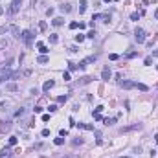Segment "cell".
Here are the masks:
<instances>
[{
  "instance_id": "cell-1",
  "label": "cell",
  "mask_w": 158,
  "mask_h": 158,
  "mask_svg": "<svg viewBox=\"0 0 158 158\" xmlns=\"http://www.w3.org/2000/svg\"><path fill=\"white\" fill-rule=\"evenodd\" d=\"M18 76H20V72H11V70H4L2 74H0V83L6 81V79H17Z\"/></svg>"
},
{
  "instance_id": "cell-2",
  "label": "cell",
  "mask_w": 158,
  "mask_h": 158,
  "mask_svg": "<svg viewBox=\"0 0 158 158\" xmlns=\"http://www.w3.org/2000/svg\"><path fill=\"white\" fill-rule=\"evenodd\" d=\"M20 39L24 40V44L26 46H31L33 44V33H31L30 30H26V31H22V35H20Z\"/></svg>"
},
{
  "instance_id": "cell-3",
  "label": "cell",
  "mask_w": 158,
  "mask_h": 158,
  "mask_svg": "<svg viewBox=\"0 0 158 158\" xmlns=\"http://www.w3.org/2000/svg\"><path fill=\"white\" fill-rule=\"evenodd\" d=\"M134 39H136L138 44H143V42H145V31H143L142 28H136V31H134Z\"/></svg>"
},
{
  "instance_id": "cell-4",
  "label": "cell",
  "mask_w": 158,
  "mask_h": 158,
  "mask_svg": "<svg viewBox=\"0 0 158 158\" xmlns=\"http://www.w3.org/2000/svg\"><path fill=\"white\" fill-rule=\"evenodd\" d=\"M20 4H22V0H13L11 6H9V15H15V13H18V9H20Z\"/></svg>"
},
{
  "instance_id": "cell-5",
  "label": "cell",
  "mask_w": 158,
  "mask_h": 158,
  "mask_svg": "<svg viewBox=\"0 0 158 158\" xmlns=\"http://www.w3.org/2000/svg\"><path fill=\"white\" fill-rule=\"evenodd\" d=\"M92 63H96V55H90V57L83 59V61L79 63V68H86L88 64H92Z\"/></svg>"
},
{
  "instance_id": "cell-6",
  "label": "cell",
  "mask_w": 158,
  "mask_h": 158,
  "mask_svg": "<svg viewBox=\"0 0 158 158\" xmlns=\"http://www.w3.org/2000/svg\"><path fill=\"white\" fill-rule=\"evenodd\" d=\"M142 129V125L140 123H134V125H127V127H123L121 129V132H131V131H140Z\"/></svg>"
},
{
  "instance_id": "cell-7",
  "label": "cell",
  "mask_w": 158,
  "mask_h": 158,
  "mask_svg": "<svg viewBox=\"0 0 158 158\" xmlns=\"http://www.w3.org/2000/svg\"><path fill=\"white\" fill-rule=\"evenodd\" d=\"M9 129H11V121H0V134H4Z\"/></svg>"
},
{
  "instance_id": "cell-8",
  "label": "cell",
  "mask_w": 158,
  "mask_h": 158,
  "mask_svg": "<svg viewBox=\"0 0 158 158\" xmlns=\"http://www.w3.org/2000/svg\"><path fill=\"white\" fill-rule=\"evenodd\" d=\"M92 20H105V22H109L110 20V15L109 13H101V15H94V18Z\"/></svg>"
},
{
  "instance_id": "cell-9",
  "label": "cell",
  "mask_w": 158,
  "mask_h": 158,
  "mask_svg": "<svg viewBox=\"0 0 158 158\" xmlns=\"http://www.w3.org/2000/svg\"><path fill=\"white\" fill-rule=\"evenodd\" d=\"M11 156H13V153H11L9 147H4V149L0 151V158H11Z\"/></svg>"
},
{
  "instance_id": "cell-10",
  "label": "cell",
  "mask_w": 158,
  "mask_h": 158,
  "mask_svg": "<svg viewBox=\"0 0 158 158\" xmlns=\"http://www.w3.org/2000/svg\"><path fill=\"white\" fill-rule=\"evenodd\" d=\"M119 86L125 88V90H129V88H134V86H136V83H134V81H121V83H119Z\"/></svg>"
},
{
  "instance_id": "cell-11",
  "label": "cell",
  "mask_w": 158,
  "mask_h": 158,
  "mask_svg": "<svg viewBox=\"0 0 158 158\" xmlns=\"http://www.w3.org/2000/svg\"><path fill=\"white\" fill-rule=\"evenodd\" d=\"M92 79H94L92 76H83L77 83H79V86H81V85H88V83H92Z\"/></svg>"
},
{
  "instance_id": "cell-12",
  "label": "cell",
  "mask_w": 158,
  "mask_h": 158,
  "mask_svg": "<svg viewBox=\"0 0 158 158\" xmlns=\"http://www.w3.org/2000/svg\"><path fill=\"white\" fill-rule=\"evenodd\" d=\"M101 79H105V81H109V79H110V68L109 66L103 68V72H101Z\"/></svg>"
},
{
  "instance_id": "cell-13",
  "label": "cell",
  "mask_w": 158,
  "mask_h": 158,
  "mask_svg": "<svg viewBox=\"0 0 158 158\" xmlns=\"http://www.w3.org/2000/svg\"><path fill=\"white\" fill-rule=\"evenodd\" d=\"M9 31H11V33L17 37V39H20V35H22V33H20V30H18L17 26H9Z\"/></svg>"
},
{
  "instance_id": "cell-14",
  "label": "cell",
  "mask_w": 158,
  "mask_h": 158,
  "mask_svg": "<svg viewBox=\"0 0 158 158\" xmlns=\"http://www.w3.org/2000/svg\"><path fill=\"white\" fill-rule=\"evenodd\" d=\"M37 48H39V52L42 53V55L50 52V50H48V46H46V44H42V42H37Z\"/></svg>"
},
{
  "instance_id": "cell-15",
  "label": "cell",
  "mask_w": 158,
  "mask_h": 158,
  "mask_svg": "<svg viewBox=\"0 0 158 158\" xmlns=\"http://www.w3.org/2000/svg\"><path fill=\"white\" fill-rule=\"evenodd\" d=\"M53 85H55V83L52 81V79H50V81H46L44 85H42V90H44V92H48L50 88H53Z\"/></svg>"
},
{
  "instance_id": "cell-16",
  "label": "cell",
  "mask_w": 158,
  "mask_h": 158,
  "mask_svg": "<svg viewBox=\"0 0 158 158\" xmlns=\"http://www.w3.org/2000/svg\"><path fill=\"white\" fill-rule=\"evenodd\" d=\"M79 129H85V131H94V125H88V123H77Z\"/></svg>"
},
{
  "instance_id": "cell-17",
  "label": "cell",
  "mask_w": 158,
  "mask_h": 158,
  "mask_svg": "<svg viewBox=\"0 0 158 158\" xmlns=\"http://www.w3.org/2000/svg\"><path fill=\"white\" fill-rule=\"evenodd\" d=\"M63 22H64L63 17H55L53 20H52V24H53V26H63Z\"/></svg>"
},
{
  "instance_id": "cell-18",
  "label": "cell",
  "mask_w": 158,
  "mask_h": 158,
  "mask_svg": "<svg viewBox=\"0 0 158 158\" xmlns=\"http://www.w3.org/2000/svg\"><path fill=\"white\" fill-rule=\"evenodd\" d=\"M86 11V0H81L79 2V13H85Z\"/></svg>"
},
{
  "instance_id": "cell-19",
  "label": "cell",
  "mask_w": 158,
  "mask_h": 158,
  "mask_svg": "<svg viewBox=\"0 0 158 158\" xmlns=\"http://www.w3.org/2000/svg\"><path fill=\"white\" fill-rule=\"evenodd\" d=\"M7 46H9V42H7L6 39H2V40H0V52H2V50H6Z\"/></svg>"
},
{
  "instance_id": "cell-20",
  "label": "cell",
  "mask_w": 158,
  "mask_h": 158,
  "mask_svg": "<svg viewBox=\"0 0 158 158\" xmlns=\"http://www.w3.org/2000/svg\"><path fill=\"white\" fill-rule=\"evenodd\" d=\"M103 121H105V125H114L116 123V118H105Z\"/></svg>"
},
{
  "instance_id": "cell-21",
  "label": "cell",
  "mask_w": 158,
  "mask_h": 158,
  "mask_svg": "<svg viewBox=\"0 0 158 158\" xmlns=\"http://www.w3.org/2000/svg\"><path fill=\"white\" fill-rule=\"evenodd\" d=\"M48 61H50V59L46 57V55H40V57L37 59V63H40V64H44V63H48Z\"/></svg>"
},
{
  "instance_id": "cell-22",
  "label": "cell",
  "mask_w": 158,
  "mask_h": 158,
  "mask_svg": "<svg viewBox=\"0 0 158 158\" xmlns=\"http://www.w3.org/2000/svg\"><path fill=\"white\" fill-rule=\"evenodd\" d=\"M136 88H138V90H143V92H147V90H149V88L143 85V83H136Z\"/></svg>"
},
{
  "instance_id": "cell-23",
  "label": "cell",
  "mask_w": 158,
  "mask_h": 158,
  "mask_svg": "<svg viewBox=\"0 0 158 158\" xmlns=\"http://www.w3.org/2000/svg\"><path fill=\"white\" fill-rule=\"evenodd\" d=\"M53 143H55V145H63V143H64V138H63V136L55 138V140H53Z\"/></svg>"
},
{
  "instance_id": "cell-24",
  "label": "cell",
  "mask_w": 158,
  "mask_h": 158,
  "mask_svg": "<svg viewBox=\"0 0 158 158\" xmlns=\"http://www.w3.org/2000/svg\"><path fill=\"white\" fill-rule=\"evenodd\" d=\"M17 142H18V138H17V136H11V138H9V145H11V147H13V145H17Z\"/></svg>"
},
{
  "instance_id": "cell-25",
  "label": "cell",
  "mask_w": 158,
  "mask_h": 158,
  "mask_svg": "<svg viewBox=\"0 0 158 158\" xmlns=\"http://www.w3.org/2000/svg\"><path fill=\"white\" fill-rule=\"evenodd\" d=\"M6 88H7V90H11V92H15V90H17V85H15V83H9Z\"/></svg>"
},
{
  "instance_id": "cell-26",
  "label": "cell",
  "mask_w": 158,
  "mask_h": 158,
  "mask_svg": "<svg viewBox=\"0 0 158 158\" xmlns=\"http://www.w3.org/2000/svg\"><path fill=\"white\" fill-rule=\"evenodd\" d=\"M81 143H83V140H81V138H76V140L72 142V145H74V147H77V145H81Z\"/></svg>"
},
{
  "instance_id": "cell-27",
  "label": "cell",
  "mask_w": 158,
  "mask_h": 158,
  "mask_svg": "<svg viewBox=\"0 0 158 158\" xmlns=\"http://www.w3.org/2000/svg\"><path fill=\"white\" fill-rule=\"evenodd\" d=\"M61 9H63V11H66V13H68V11H70L72 7H70V4H63V6H61Z\"/></svg>"
},
{
  "instance_id": "cell-28",
  "label": "cell",
  "mask_w": 158,
  "mask_h": 158,
  "mask_svg": "<svg viewBox=\"0 0 158 158\" xmlns=\"http://www.w3.org/2000/svg\"><path fill=\"white\" fill-rule=\"evenodd\" d=\"M76 40H77V42H83V40H85V35H83V33L76 35Z\"/></svg>"
},
{
  "instance_id": "cell-29",
  "label": "cell",
  "mask_w": 158,
  "mask_h": 158,
  "mask_svg": "<svg viewBox=\"0 0 158 158\" xmlns=\"http://www.w3.org/2000/svg\"><path fill=\"white\" fill-rule=\"evenodd\" d=\"M39 28H40V31H46V28H48V26H46V22L42 20V22H39Z\"/></svg>"
},
{
  "instance_id": "cell-30",
  "label": "cell",
  "mask_w": 158,
  "mask_h": 158,
  "mask_svg": "<svg viewBox=\"0 0 158 158\" xmlns=\"http://www.w3.org/2000/svg\"><path fill=\"white\" fill-rule=\"evenodd\" d=\"M66 99H68L66 96H59V97H57V101H59V103H66Z\"/></svg>"
},
{
  "instance_id": "cell-31",
  "label": "cell",
  "mask_w": 158,
  "mask_h": 158,
  "mask_svg": "<svg viewBox=\"0 0 158 158\" xmlns=\"http://www.w3.org/2000/svg\"><path fill=\"white\" fill-rule=\"evenodd\" d=\"M63 79H64V81H70V79H72V77H70V72H64V74H63Z\"/></svg>"
},
{
  "instance_id": "cell-32",
  "label": "cell",
  "mask_w": 158,
  "mask_h": 158,
  "mask_svg": "<svg viewBox=\"0 0 158 158\" xmlns=\"http://www.w3.org/2000/svg\"><path fill=\"white\" fill-rule=\"evenodd\" d=\"M57 35H50V42H52V44H55V42H57Z\"/></svg>"
},
{
  "instance_id": "cell-33",
  "label": "cell",
  "mask_w": 158,
  "mask_h": 158,
  "mask_svg": "<svg viewBox=\"0 0 158 158\" xmlns=\"http://www.w3.org/2000/svg\"><path fill=\"white\" fill-rule=\"evenodd\" d=\"M24 112H26V110L20 109V110H17V112H15V116H17V118H20V116H24Z\"/></svg>"
},
{
  "instance_id": "cell-34",
  "label": "cell",
  "mask_w": 158,
  "mask_h": 158,
  "mask_svg": "<svg viewBox=\"0 0 158 158\" xmlns=\"http://www.w3.org/2000/svg\"><path fill=\"white\" fill-rule=\"evenodd\" d=\"M109 57H110V61H116V59H118V57H119V55H118V53H110V55H109Z\"/></svg>"
},
{
  "instance_id": "cell-35",
  "label": "cell",
  "mask_w": 158,
  "mask_h": 158,
  "mask_svg": "<svg viewBox=\"0 0 158 158\" xmlns=\"http://www.w3.org/2000/svg\"><path fill=\"white\" fill-rule=\"evenodd\" d=\"M48 110H50V112H55V110H57V105H50Z\"/></svg>"
},
{
  "instance_id": "cell-36",
  "label": "cell",
  "mask_w": 158,
  "mask_h": 158,
  "mask_svg": "<svg viewBox=\"0 0 158 158\" xmlns=\"http://www.w3.org/2000/svg\"><path fill=\"white\" fill-rule=\"evenodd\" d=\"M131 18H132V20H138V18H140V13H132Z\"/></svg>"
},
{
  "instance_id": "cell-37",
  "label": "cell",
  "mask_w": 158,
  "mask_h": 158,
  "mask_svg": "<svg viewBox=\"0 0 158 158\" xmlns=\"http://www.w3.org/2000/svg\"><path fill=\"white\" fill-rule=\"evenodd\" d=\"M86 37H90V39H94V37H96V31H94V30H92V31H88V33H86Z\"/></svg>"
},
{
  "instance_id": "cell-38",
  "label": "cell",
  "mask_w": 158,
  "mask_h": 158,
  "mask_svg": "<svg viewBox=\"0 0 158 158\" xmlns=\"http://www.w3.org/2000/svg\"><path fill=\"white\" fill-rule=\"evenodd\" d=\"M68 68H70V72H74V70H77V64H72L70 63V64H68Z\"/></svg>"
},
{
  "instance_id": "cell-39",
  "label": "cell",
  "mask_w": 158,
  "mask_h": 158,
  "mask_svg": "<svg viewBox=\"0 0 158 158\" xmlns=\"http://www.w3.org/2000/svg\"><path fill=\"white\" fill-rule=\"evenodd\" d=\"M77 28H79L77 22H72V24H70V30H77Z\"/></svg>"
},
{
  "instance_id": "cell-40",
  "label": "cell",
  "mask_w": 158,
  "mask_h": 158,
  "mask_svg": "<svg viewBox=\"0 0 158 158\" xmlns=\"http://www.w3.org/2000/svg\"><path fill=\"white\" fill-rule=\"evenodd\" d=\"M40 134H42V136H50V129H44V131L40 132Z\"/></svg>"
},
{
  "instance_id": "cell-41",
  "label": "cell",
  "mask_w": 158,
  "mask_h": 158,
  "mask_svg": "<svg viewBox=\"0 0 158 158\" xmlns=\"http://www.w3.org/2000/svg\"><path fill=\"white\" fill-rule=\"evenodd\" d=\"M136 55H138L136 52H131V53H127V57H129V59H132V57H136Z\"/></svg>"
},
{
  "instance_id": "cell-42",
  "label": "cell",
  "mask_w": 158,
  "mask_h": 158,
  "mask_svg": "<svg viewBox=\"0 0 158 158\" xmlns=\"http://www.w3.org/2000/svg\"><path fill=\"white\" fill-rule=\"evenodd\" d=\"M59 134H61V136L64 138V136H68V131H64V129H61V132H59Z\"/></svg>"
},
{
  "instance_id": "cell-43",
  "label": "cell",
  "mask_w": 158,
  "mask_h": 158,
  "mask_svg": "<svg viewBox=\"0 0 158 158\" xmlns=\"http://www.w3.org/2000/svg\"><path fill=\"white\" fill-rule=\"evenodd\" d=\"M96 136H97V143H101V132L96 131Z\"/></svg>"
},
{
  "instance_id": "cell-44",
  "label": "cell",
  "mask_w": 158,
  "mask_h": 158,
  "mask_svg": "<svg viewBox=\"0 0 158 158\" xmlns=\"http://www.w3.org/2000/svg\"><path fill=\"white\" fill-rule=\"evenodd\" d=\"M6 109V103H4V101H0V110H4Z\"/></svg>"
},
{
  "instance_id": "cell-45",
  "label": "cell",
  "mask_w": 158,
  "mask_h": 158,
  "mask_svg": "<svg viewBox=\"0 0 158 158\" xmlns=\"http://www.w3.org/2000/svg\"><path fill=\"white\" fill-rule=\"evenodd\" d=\"M64 158H79L77 155H68V156H64Z\"/></svg>"
},
{
  "instance_id": "cell-46",
  "label": "cell",
  "mask_w": 158,
  "mask_h": 158,
  "mask_svg": "<svg viewBox=\"0 0 158 158\" xmlns=\"http://www.w3.org/2000/svg\"><path fill=\"white\" fill-rule=\"evenodd\" d=\"M155 142H156V143H158V134H156V136H155Z\"/></svg>"
},
{
  "instance_id": "cell-47",
  "label": "cell",
  "mask_w": 158,
  "mask_h": 158,
  "mask_svg": "<svg viewBox=\"0 0 158 158\" xmlns=\"http://www.w3.org/2000/svg\"><path fill=\"white\" fill-rule=\"evenodd\" d=\"M155 57H158V50H156V52H155Z\"/></svg>"
},
{
  "instance_id": "cell-48",
  "label": "cell",
  "mask_w": 158,
  "mask_h": 158,
  "mask_svg": "<svg viewBox=\"0 0 158 158\" xmlns=\"http://www.w3.org/2000/svg\"><path fill=\"white\" fill-rule=\"evenodd\" d=\"M155 17H156V18H158V9H156V13H155Z\"/></svg>"
},
{
  "instance_id": "cell-49",
  "label": "cell",
  "mask_w": 158,
  "mask_h": 158,
  "mask_svg": "<svg viewBox=\"0 0 158 158\" xmlns=\"http://www.w3.org/2000/svg\"><path fill=\"white\" fill-rule=\"evenodd\" d=\"M118 158H131V156H118Z\"/></svg>"
},
{
  "instance_id": "cell-50",
  "label": "cell",
  "mask_w": 158,
  "mask_h": 158,
  "mask_svg": "<svg viewBox=\"0 0 158 158\" xmlns=\"http://www.w3.org/2000/svg\"><path fill=\"white\" fill-rule=\"evenodd\" d=\"M103 2H107V4H109V2H112V0H103Z\"/></svg>"
},
{
  "instance_id": "cell-51",
  "label": "cell",
  "mask_w": 158,
  "mask_h": 158,
  "mask_svg": "<svg viewBox=\"0 0 158 158\" xmlns=\"http://www.w3.org/2000/svg\"><path fill=\"white\" fill-rule=\"evenodd\" d=\"M0 15H2V7H0Z\"/></svg>"
},
{
  "instance_id": "cell-52",
  "label": "cell",
  "mask_w": 158,
  "mask_h": 158,
  "mask_svg": "<svg viewBox=\"0 0 158 158\" xmlns=\"http://www.w3.org/2000/svg\"><path fill=\"white\" fill-rule=\"evenodd\" d=\"M116 2H118V0H116Z\"/></svg>"
},
{
  "instance_id": "cell-53",
  "label": "cell",
  "mask_w": 158,
  "mask_h": 158,
  "mask_svg": "<svg viewBox=\"0 0 158 158\" xmlns=\"http://www.w3.org/2000/svg\"><path fill=\"white\" fill-rule=\"evenodd\" d=\"M0 94H2V92H0Z\"/></svg>"
}]
</instances>
